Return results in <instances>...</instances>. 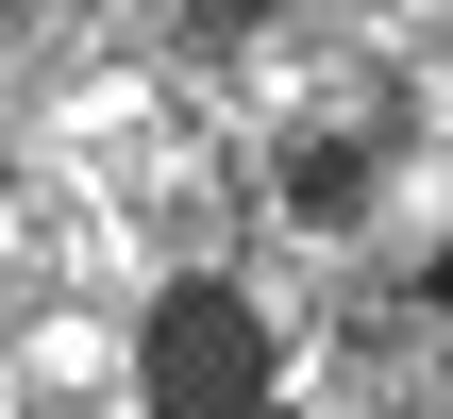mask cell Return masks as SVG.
I'll list each match as a JSON object with an SVG mask.
<instances>
[{"label": "cell", "instance_id": "1", "mask_svg": "<svg viewBox=\"0 0 453 419\" xmlns=\"http://www.w3.org/2000/svg\"><path fill=\"white\" fill-rule=\"evenodd\" d=\"M151 419H269V319L235 286H185L151 319Z\"/></svg>", "mask_w": 453, "mask_h": 419}]
</instances>
